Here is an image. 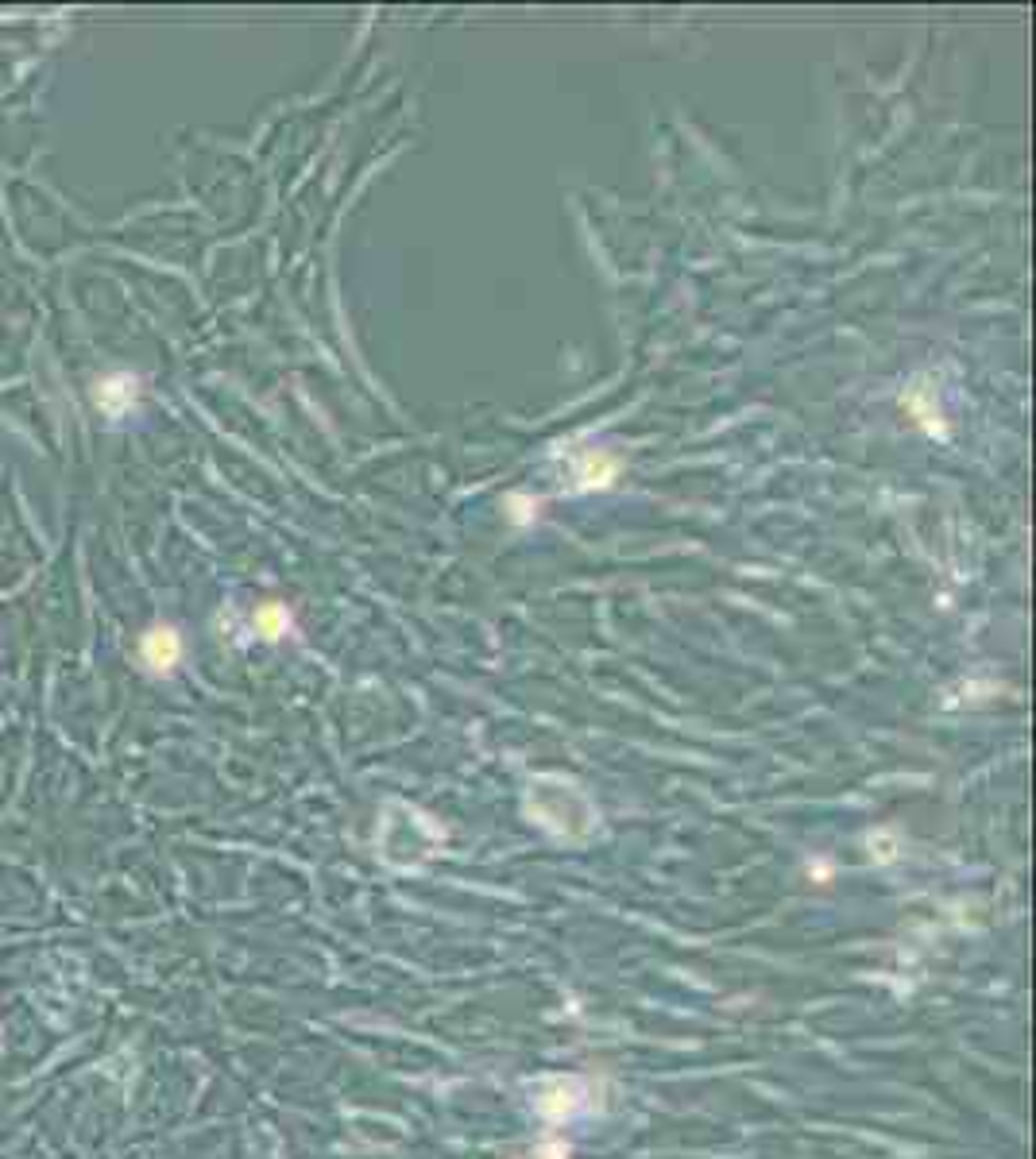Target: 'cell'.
<instances>
[{"instance_id": "3", "label": "cell", "mask_w": 1036, "mask_h": 1159, "mask_svg": "<svg viewBox=\"0 0 1036 1159\" xmlns=\"http://www.w3.org/2000/svg\"><path fill=\"white\" fill-rule=\"evenodd\" d=\"M255 630H259L263 638H283V634L291 630L287 607H283V603H263V607L255 611Z\"/></svg>"}, {"instance_id": "4", "label": "cell", "mask_w": 1036, "mask_h": 1159, "mask_svg": "<svg viewBox=\"0 0 1036 1159\" xmlns=\"http://www.w3.org/2000/svg\"><path fill=\"white\" fill-rule=\"evenodd\" d=\"M611 476H615V460H611V457H588V460L580 464V479H584L588 487H592V483L603 487Z\"/></svg>"}, {"instance_id": "1", "label": "cell", "mask_w": 1036, "mask_h": 1159, "mask_svg": "<svg viewBox=\"0 0 1036 1159\" xmlns=\"http://www.w3.org/2000/svg\"><path fill=\"white\" fill-rule=\"evenodd\" d=\"M178 654H182V641L171 626H159L144 638V658H148L152 669H171L178 661Z\"/></svg>"}, {"instance_id": "2", "label": "cell", "mask_w": 1036, "mask_h": 1159, "mask_svg": "<svg viewBox=\"0 0 1036 1159\" xmlns=\"http://www.w3.org/2000/svg\"><path fill=\"white\" fill-rule=\"evenodd\" d=\"M135 383L128 379V376H112V379H105L101 383V391H97V402L109 410V414H120L132 398H135V391H132Z\"/></svg>"}]
</instances>
